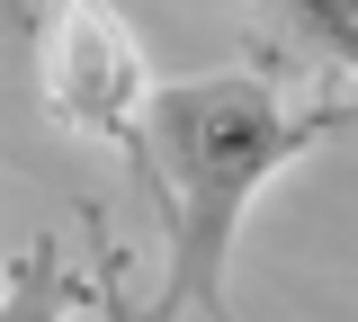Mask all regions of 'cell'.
<instances>
[{
  "instance_id": "obj_1",
  "label": "cell",
  "mask_w": 358,
  "mask_h": 322,
  "mask_svg": "<svg viewBox=\"0 0 358 322\" xmlns=\"http://www.w3.org/2000/svg\"><path fill=\"white\" fill-rule=\"evenodd\" d=\"M350 135V90L287 98L268 63L197 72V81H152L143 98V180L162 197L171 233V295L179 314L242 322L233 314V242L278 170H296L313 143Z\"/></svg>"
},
{
  "instance_id": "obj_2",
  "label": "cell",
  "mask_w": 358,
  "mask_h": 322,
  "mask_svg": "<svg viewBox=\"0 0 358 322\" xmlns=\"http://www.w3.org/2000/svg\"><path fill=\"white\" fill-rule=\"evenodd\" d=\"M36 90L45 117L72 126L90 143H117L134 170H143V98H152V72H143V45L117 9H54L36 27Z\"/></svg>"
},
{
  "instance_id": "obj_4",
  "label": "cell",
  "mask_w": 358,
  "mask_h": 322,
  "mask_svg": "<svg viewBox=\"0 0 358 322\" xmlns=\"http://www.w3.org/2000/svg\"><path fill=\"white\" fill-rule=\"evenodd\" d=\"M90 305H99V322H179L171 295H134V286H126V251L108 242V224H99V277H90Z\"/></svg>"
},
{
  "instance_id": "obj_3",
  "label": "cell",
  "mask_w": 358,
  "mask_h": 322,
  "mask_svg": "<svg viewBox=\"0 0 358 322\" xmlns=\"http://www.w3.org/2000/svg\"><path fill=\"white\" fill-rule=\"evenodd\" d=\"M81 305H90V286L63 269V242H54V233H36V242L0 269V322H72Z\"/></svg>"
}]
</instances>
